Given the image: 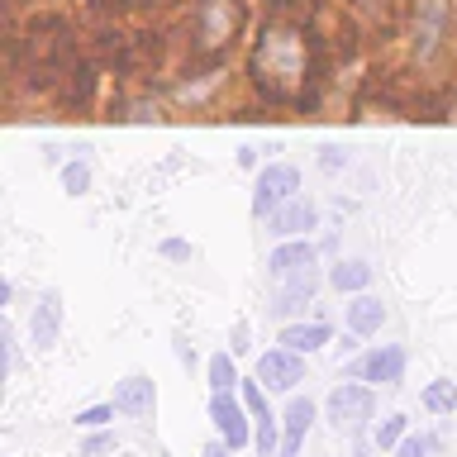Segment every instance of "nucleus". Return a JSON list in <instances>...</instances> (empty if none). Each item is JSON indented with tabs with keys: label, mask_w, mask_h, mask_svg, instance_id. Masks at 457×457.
Masks as SVG:
<instances>
[{
	"label": "nucleus",
	"mask_w": 457,
	"mask_h": 457,
	"mask_svg": "<svg viewBox=\"0 0 457 457\" xmlns=\"http://www.w3.org/2000/svg\"><path fill=\"white\" fill-rule=\"evenodd\" d=\"M253 67L267 91H281V96L295 91L300 77H305V34L291 24H267L262 38H257Z\"/></svg>",
	"instance_id": "1"
},
{
	"label": "nucleus",
	"mask_w": 457,
	"mask_h": 457,
	"mask_svg": "<svg viewBox=\"0 0 457 457\" xmlns=\"http://www.w3.org/2000/svg\"><path fill=\"white\" fill-rule=\"evenodd\" d=\"M324 424L334 428L338 438H362L377 428V386L367 381H338L334 391L324 395Z\"/></svg>",
	"instance_id": "2"
},
{
	"label": "nucleus",
	"mask_w": 457,
	"mask_h": 457,
	"mask_svg": "<svg viewBox=\"0 0 457 457\" xmlns=\"http://www.w3.org/2000/svg\"><path fill=\"white\" fill-rule=\"evenodd\" d=\"M205 414L214 424V438H224L234 453L253 448V410H248V400H243V391H210Z\"/></svg>",
	"instance_id": "3"
},
{
	"label": "nucleus",
	"mask_w": 457,
	"mask_h": 457,
	"mask_svg": "<svg viewBox=\"0 0 457 457\" xmlns=\"http://www.w3.org/2000/svg\"><path fill=\"white\" fill-rule=\"evenodd\" d=\"M405 367H410V353L400 348V343H377V348H367V353L353 357L348 377L377 386V391H381V386H386V391H395V386L405 381Z\"/></svg>",
	"instance_id": "4"
},
{
	"label": "nucleus",
	"mask_w": 457,
	"mask_h": 457,
	"mask_svg": "<svg viewBox=\"0 0 457 457\" xmlns=\"http://www.w3.org/2000/svg\"><path fill=\"white\" fill-rule=\"evenodd\" d=\"M253 377L262 381L271 395H295L300 381H305V353H295V348H286V343H277V348L257 353Z\"/></svg>",
	"instance_id": "5"
},
{
	"label": "nucleus",
	"mask_w": 457,
	"mask_h": 457,
	"mask_svg": "<svg viewBox=\"0 0 457 457\" xmlns=\"http://www.w3.org/2000/svg\"><path fill=\"white\" fill-rule=\"evenodd\" d=\"M300 195V167L291 162H267L257 171L253 181V220H267V214H277L286 200Z\"/></svg>",
	"instance_id": "6"
},
{
	"label": "nucleus",
	"mask_w": 457,
	"mask_h": 457,
	"mask_svg": "<svg viewBox=\"0 0 457 457\" xmlns=\"http://www.w3.org/2000/svg\"><path fill=\"white\" fill-rule=\"evenodd\" d=\"M62 320H67L62 291H57V286H43V291L34 295V310H29V343H34V353H53L57 348Z\"/></svg>",
	"instance_id": "7"
},
{
	"label": "nucleus",
	"mask_w": 457,
	"mask_h": 457,
	"mask_svg": "<svg viewBox=\"0 0 457 457\" xmlns=\"http://www.w3.org/2000/svg\"><path fill=\"white\" fill-rule=\"evenodd\" d=\"M320 271V248L310 238H281L267 253V281H295V277H314Z\"/></svg>",
	"instance_id": "8"
},
{
	"label": "nucleus",
	"mask_w": 457,
	"mask_h": 457,
	"mask_svg": "<svg viewBox=\"0 0 457 457\" xmlns=\"http://www.w3.org/2000/svg\"><path fill=\"white\" fill-rule=\"evenodd\" d=\"M320 200H310V195H295V200H286V205L277 214H267V234L271 238H310L314 228H320Z\"/></svg>",
	"instance_id": "9"
},
{
	"label": "nucleus",
	"mask_w": 457,
	"mask_h": 457,
	"mask_svg": "<svg viewBox=\"0 0 457 457\" xmlns=\"http://www.w3.org/2000/svg\"><path fill=\"white\" fill-rule=\"evenodd\" d=\"M320 271L314 277H295V281H277L271 286V300H267V314L271 320H281V324H291V320H305V305L314 295H320Z\"/></svg>",
	"instance_id": "10"
},
{
	"label": "nucleus",
	"mask_w": 457,
	"mask_h": 457,
	"mask_svg": "<svg viewBox=\"0 0 457 457\" xmlns=\"http://www.w3.org/2000/svg\"><path fill=\"white\" fill-rule=\"evenodd\" d=\"M238 29V0H200L195 10V34L200 48H224Z\"/></svg>",
	"instance_id": "11"
},
{
	"label": "nucleus",
	"mask_w": 457,
	"mask_h": 457,
	"mask_svg": "<svg viewBox=\"0 0 457 457\" xmlns=\"http://www.w3.org/2000/svg\"><path fill=\"white\" fill-rule=\"evenodd\" d=\"M114 410L124 414V420H153L157 414V381L143 377V371H129V377L114 381Z\"/></svg>",
	"instance_id": "12"
},
{
	"label": "nucleus",
	"mask_w": 457,
	"mask_h": 457,
	"mask_svg": "<svg viewBox=\"0 0 457 457\" xmlns=\"http://www.w3.org/2000/svg\"><path fill=\"white\" fill-rule=\"evenodd\" d=\"M443 29H448V0H414V53L428 57L438 48Z\"/></svg>",
	"instance_id": "13"
},
{
	"label": "nucleus",
	"mask_w": 457,
	"mask_h": 457,
	"mask_svg": "<svg viewBox=\"0 0 457 457\" xmlns=\"http://www.w3.org/2000/svg\"><path fill=\"white\" fill-rule=\"evenodd\" d=\"M381 324H386V305L377 295L371 291L348 295V305H343V328H353V334H362V338H377Z\"/></svg>",
	"instance_id": "14"
},
{
	"label": "nucleus",
	"mask_w": 457,
	"mask_h": 457,
	"mask_svg": "<svg viewBox=\"0 0 457 457\" xmlns=\"http://www.w3.org/2000/svg\"><path fill=\"white\" fill-rule=\"evenodd\" d=\"M277 343H286V348H295V353H320L334 343V328H328L324 320H291V324H281V334Z\"/></svg>",
	"instance_id": "15"
},
{
	"label": "nucleus",
	"mask_w": 457,
	"mask_h": 457,
	"mask_svg": "<svg viewBox=\"0 0 457 457\" xmlns=\"http://www.w3.org/2000/svg\"><path fill=\"white\" fill-rule=\"evenodd\" d=\"M371 277H377V271H371L367 257H338V262L324 271V281L334 286L338 295H362V291H371Z\"/></svg>",
	"instance_id": "16"
},
{
	"label": "nucleus",
	"mask_w": 457,
	"mask_h": 457,
	"mask_svg": "<svg viewBox=\"0 0 457 457\" xmlns=\"http://www.w3.org/2000/svg\"><path fill=\"white\" fill-rule=\"evenodd\" d=\"M314 420H324V405H314L310 395H286V410H281V438H300L305 443L310 438V428Z\"/></svg>",
	"instance_id": "17"
},
{
	"label": "nucleus",
	"mask_w": 457,
	"mask_h": 457,
	"mask_svg": "<svg viewBox=\"0 0 457 457\" xmlns=\"http://www.w3.org/2000/svg\"><path fill=\"white\" fill-rule=\"evenodd\" d=\"M420 405L424 414H434V420H448V414H457V381L453 377H434L420 391Z\"/></svg>",
	"instance_id": "18"
},
{
	"label": "nucleus",
	"mask_w": 457,
	"mask_h": 457,
	"mask_svg": "<svg viewBox=\"0 0 457 457\" xmlns=\"http://www.w3.org/2000/svg\"><path fill=\"white\" fill-rule=\"evenodd\" d=\"M238 362H234V353L220 348V353H210L205 357V386L210 391H238Z\"/></svg>",
	"instance_id": "19"
},
{
	"label": "nucleus",
	"mask_w": 457,
	"mask_h": 457,
	"mask_svg": "<svg viewBox=\"0 0 457 457\" xmlns=\"http://www.w3.org/2000/svg\"><path fill=\"white\" fill-rule=\"evenodd\" d=\"M410 434H414V428H410V414H386V420H377V428H371V443H377L381 453H395Z\"/></svg>",
	"instance_id": "20"
},
{
	"label": "nucleus",
	"mask_w": 457,
	"mask_h": 457,
	"mask_svg": "<svg viewBox=\"0 0 457 457\" xmlns=\"http://www.w3.org/2000/svg\"><path fill=\"white\" fill-rule=\"evenodd\" d=\"M62 191L67 195H86V191H91V162H86V157L62 162Z\"/></svg>",
	"instance_id": "21"
},
{
	"label": "nucleus",
	"mask_w": 457,
	"mask_h": 457,
	"mask_svg": "<svg viewBox=\"0 0 457 457\" xmlns=\"http://www.w3.org/2000/svg\"><path fill=\"white\" fill-rule=\"evenodd\" d=\"M438 453H443V438L438 434H410L391 457H438Z\"/></svg>",
	"instance_id": "22"
},
{
	"label": "nucleus",
	"mask_w": 457,
	"mask_h": 457,
	"mask_svg": "<svg viewBox=\"0 0 457 457\" xmlns=\"http://www.w3.org/2000/svg\"><path fill=\"white\" fill-rule=\"evenodd\" d=\"M114 400H100V405H86V410H77L71 414V424L77 428H110V420H114Z\"/></svg>",
	"instance_id": "23"
},
{
	"label": "nucleus",
	"mask_w": 457,
	"mask_h": 457,
	"mask_svg": "<svg viewBox=\"0 0 457 457\" xmlns=\"http://www.w3.org/2000/svg\"><path fill=\"white\" fill-rule=\"evenodd\" d=\"M120 448V438L110 434V428H86V438H81V457H105V453H114Z\"/></svg>",
	"instance_id": "24"
},
{
	"label": "nucleus",
	"mask_w": 457,
	"mask_h": 457,
	"mask_svg": "<svg viewBox=\"0 0 457 457\" xmlns=\"http://www.w3.org/2000/svg\"><path fill=\"white\" fill-rule=\"evenodd\" d=\"M157 257H167V262H195V243H186V238H162L157 243Z\"/></svg>",
	"instance_id": "25"
},
{
	"label": "nucleus",
	"mask_w": 457,
	"mask_h": 457,
	"mask_svg": "<svg viewBox=\"0 0 457 457\" xmlns=\"http://www.w3.org/2000/svg\"><path fill=\"white\" fill-rule=\"evenodd\" d=\"M0 348H5V377H14V371H20V338H14L10 320L0 324Z\"/></svg>",
	"instance_id": "26"
},
{
	"label": "nucleus",
	"mask_w": 457,
	"mask_h": 457,
	"mask_svg": "<svg viewBox=\"0 0 457 457\" xmlns=\"http://www.w3.org/2000/svg\"><path fill=\"white\" fill-rule=\"evenodd\" d=\"M348 162H353V157L343 153V148H334V143H328V148H320V171H328V177H338V171H348Z\"/></svg>",
	"instance_id": "27"
},
{
	"label": "nucleus",
	"mask_w": 457,
	"mask_h": 457,
	"mask_svg": "<svg viewBox=\"0 0 457 457\" xmlns=\"http://www.w3.org/2000/svg\"><path fill=\"white\" fill-rule=\"evenodd\" d=\"M248 348H253V324H248V320H238L234 328H228V353L238 357V353H248Z\"/></svg>",
	"instance_id": "28"
},
{
	"label": "nucleus",
	"mask_w": 457,
	"mask_h": 457,
	"mask_svg": "<svg viewBox=\"0 0 457 457\" xmlns=\"http://www.w3.org/2000/svg\"><path fill=\"white\" fill-rule=\"evenodd\" d=\"M171 348H177V362H181L186 371H191V367L200 362V353H195V343H191V338H186V334H177V338H171Z\"/></svg>",
	"instance_id": "29"
},
{
	"label": "nucleus",
	"mask_w": 457,
	"mask_h": 457,
	"mask_svg": "<svg viewBox=\"0 0 457 457\" xmlns=\"http://www.w3.org/2000/svg\"><path fill=\"white\" fill-rule=\"evenodd\" d=\"M381 448L371 443V434H362V438H353V448H348V457H377Z\"/></svg>",
	"instance_id": "30"
},
{
	"label": "nucleus",
	"mask_w": 457,
	"mask_h": 457,
	"mask_svg": "<svg viewBox=\"0 0 457 457\" xmlns=\"http://www.w3.org/2000/svg\"><path fill=\"white\" fill-rule=\"evenodd\" d=\"M357 343H362V334H353V328H348V334H343L334 348H338V357H357Z\"/></svg>",
	"instance_id": "31"
},
{
	"label": "nucleus",
	"mask_w": 457,
	"mask_h": 457,
	"mask_svg": "<svg viewBox=\"0 0 457 457\" xmlns=\"http://www.w3.org/2000/svg\"><path fill=\"white\" fill-rule=\"evenodd\" d=\"M200 457H234V448H228L224 438H210L205 448H200Z\"/></svg>",
	"instance_id": "32"
},
{
	"label": "nucleus",
	"mask_w": 457,
	"mask_h": 457,
	"mask_svg": "<svg viewBox=\"0 0 457 457\" xmlns=\"http://www.w3.org/2000/svg\"><path fill=\"white\" fill-rule=\"evenodd\" d=\"M10 300H14V281H0V310H10Z\"/></svg>",
	"instance_id": "33"
},
{
	"label": "nucleus",
	"mask_w": 457,
	"mask_h": 457,
	"mask_svg": "<svg viewBox=\"0 0 457 457\" xmlns=\"http://www.w3.org/2000/svg\"><path fill=\"white\" fill-rule=\"evenodd\" d=\"M238 167H257V148H238Z\"/></svg>",
	"instance_id": "34"
}]
</instances>
